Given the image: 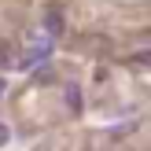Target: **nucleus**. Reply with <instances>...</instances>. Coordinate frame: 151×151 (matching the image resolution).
Segmentation results:
<instances>
[{"label":"nucleus","instance_id":"nucleus-1","mask_svg":"<svg viewBox=\"0 0 151 151\" xmlns=\"http://www.w3.org/2000/svg\"><path fill=\"white\" fill-rule=\"evenodd\" d=\"M63 92H66V103H70V111H81V88L74 85V81L63 88Z\"/></svg>","mask_w":151,"mask_h":151},{"label":"nucleus","instance_id":"nucleus-2","mask_svg":"<svg viewBox=\"0 0 151 151\" xmlns=\"http://www.w3.org/2000/svg\"><path fill=\"white\" fill-rule=\"evenodd\" d=\"M48 29L52 33H63V15L59 11H48Z\"/></svg>","mask_w":151,"mask_h":151},{"label":"nucleus","instance_id":"nucleus-3","mask_svg":"<svg viewBox=\"0 0 151 151\" xmlns=\"http://www.w3.org/2000/svg\"><path fill=\"white\" fill-rule=\"evenodd\" d=\"M11 63H15V59H11V48H0V66L11 70Z\"/></svg>","mask_w":151,"mask_h":151},{"label":"nucleus","instance_id":"nucleus-4","mask_svg":"<svg viewBox=\"0 0 151 151\" xmlns=\"http://www.w3.org/2000/svg\"><path fill=\"white\" fill-rule=\"evenodd\" d=\"M7 140H11V129H7V125H0V147H4Z\"/></svg>","mask_w":151,"mask_h":151}]
</instances>
